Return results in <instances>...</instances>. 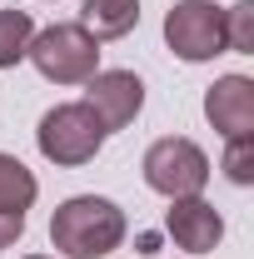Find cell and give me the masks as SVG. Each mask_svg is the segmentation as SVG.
Masks as SVG:
<instances>
[{"label":"cell","instance_id":"obj_4","mask_svg":"<svg viewBox=\"0 0 254 259\" xmlns=\"http://www.w3.org/2000/svg\"><path fill=\"white\" fill-rule=\"evenodd\" d=\"M145 185L164 199H190L209 185V155L185 135H164L145 150Z\"/></svg>","mask_w":254,"mask_h":259},{"label":"cell","instance_id":"obj_2","mask_svg":"<svg viewBox=\"0 0 254 259\" xmlns=\"http://www.w3.org/2000/svg\"><path fill=\"white\" fill-rule=\"evenodd\" d=\"M25 60H35V70L55 85H85L100 70V40L80 20H60V25H50L30 40Z\"/></svg>","mask_w":254,"mask_h":259},{"label":"cell","instance_id":"obj_11","mask_svg":"<svg viewBox=\"0 0 254 259\" xmlns=\"http://www.w3.org/2000/svg\"><path fill=\"white\" fill-rule=\"evenodd\" d=\"M35 194H40L35 175H30L20 160H15V155H0V209H15V214H25V209L35 204Z\"/></svg>","mask_w":254,"mask_h":259},{"label":"cell","instance_id":"obj_7","mask_svg":"<svg viewBox=\"0 0 254 259\" xmlns=\"http://www.w3.org/2000/svg\"><path fill=\"white\" fill-rule=\"evenodd\" d=\"M204 115L224 140H244L254 135V80L249 75H220L204 90Z\"/></svg>","mask_w":254,"mask_h":259},{"label":"cell","instance_id":"obj_6","mask_svg":"<svg viewBox=\"0 0 254 259\" xmlns=\"http://www.w3.org/2000/svg\"><path fill=\"white\" fill-rule=\"evenodd\" d=\"M85 105L95 110V120L110 130H125L135 115H140V105H145V85H140V75L135 70H95L90 80H85Z\"/></svg>","mask_w":254,"mask_h":259},{"label":"cell","instance_id":"obj_1","mask_svg":"<svg viewBox=\"0 0 254 259\" xmlns=\"http://www.w3.org/2000/svg\"><path fill=\"white\" fill-rule=\"evenodd\" d=\"M125 209L100 194H75L50 214V244L70 259H105L125 239Z\"/></svg>","mask_w":254,"mask_h":259},{"label":"cell","instance_id":"obj_9","mask_svg":"<svg viewBox=\"0 0 254 259\" xmlns=\"http://www.w3.org/2000/svg\"><path fill=\"white\" fill-rule=\"evenodd\" d=\"M80 25L95 40H120V35H130L140 25V0H85Z\"/></svg>","mask_w":254,"mask_h":259},{"label":"cell","instance_id":"obj_8","mask_svg":"<svg viewBox=\"0 0 254 259\" xmlns=\"http://www.w3.org/2000/svg\"><path fill=\"white\" fill-rule=\"evenodd\" d=\"M164 234H170L180 249H190V254H209V249L224 239V220H220V209H215L209 199L190 194V199H170Z\"/></svg>","mask_w":254,"mask_h":259},{"label":"cell","instance_id":"obj_12","mask_svg":"<svg viewBox=\"0 0 254 259\" xmlns=\"http://www.w3.org/2000/svg\"><path fill=\"white\" fill-rule=\"evenodd\" d=\"M224 45L239 55H254V0H239L224 10Z\"/></svg>","mask_w":254,"mask_h":259},{"label":"cell","instance_id":"obj_13","mask_svg":"<svg viewBox=\"0 0 254 259\" xmlns=\"http://www.w3.org/2000/svg\"><path fill=\"white\" fill-rule=\"evenodd\" d=\"M224 175H229L234 185H254V135L224 140Z\"/></svg>","mask_w":254,"mask_h":259},{"label":"cell","instance_id":"obj_5","mask_svg":"<svg viewBox=\"0 0 254 259\" xmlns=\"http://www.w3.org/2000/svg\"><path fill=\"white\" fill-rule=\"evenodd\" d=\"M164 45L190 65L224 55V10L215 0H175L164 15Z\"/></svg>","mask_w":254,"mask_h":259},{"label":"cell","instance_id":"obj_10","mask_svg":"<svg viewBox=\"0 0 254 259\" xmlns=\"http://www.w3.org/2000/svg\"><path fill=\"white\" fill-rule=\"evenodd\" d=\"M30 40H35V20L30 10H0V70H15V65L30 55Z\"/></svg>","mask_w":254,"mask_h":259},{"label":"cell","instance_id":"obj_15","mask_svg":"<svg viewBox=\"0 0 254 259\" xmlns=\"http://www.w3.org/2000/svg\"><path fill=\"white\" fill-rule=\"evenodd\" d=\"M25 259H50V254H25Z\"/></svg>","mask_w":254,"mask_h":259},{"label":"cell","instance_id":"obj_14","mask_svg":"<svg viewBox=\"0 0 254 259\" xmlns=\"http://www.w3.org/2000/svg\"><path fill=\"white\" fill-rule=\"evenodd\" d=\"M20 234H25V214H15V209H0V249H10Z\"/></svg>","mask_w":254,"mask_h":259},{"label":"cell","instance_id":"obj_3","mask_svg":"<svg viewBox=\"0 0 254 259\" xmlns=\"http://www.w3.org/2000/svg\"><path fill=\"white\" fill-rule=\"evenodd\" d=\"M35 145H40V155H45L50 164L75 169V164H90L100 155V145H105V125L95 120V110H90L85 100H80V105H55V110L40 115Z\"/></svg>","mask_w":254,"mask_h":259}]
</instances>
